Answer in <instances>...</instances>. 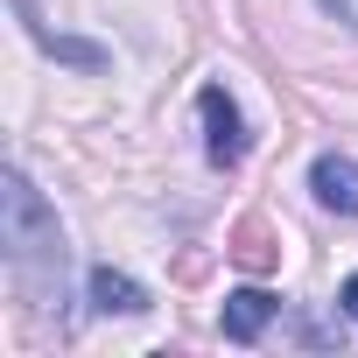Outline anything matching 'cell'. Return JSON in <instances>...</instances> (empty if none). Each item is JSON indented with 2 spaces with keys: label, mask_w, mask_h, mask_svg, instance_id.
Returning <instances> with one entry per match:
<instances>
[{
  "label": "cell",
  "mask_w": 358,
  "mask_h": 358,
  "mask_svg": "<svg viewBox=\"0 0 358 358\" xmlns=\"http://www.w3.org/2000/svg\"><path fill=\"white\" fill-rule=\"evenodd\" d=\"M36 43H43L50 57L78 64V71H99V64H106V50H99V43H78V36H50V29H36Z\"/></svg>",
  "instance_id": "cell-6"
},
{
  "label": "cell",
  "mask_w": 358,
  "mask_h": 358,
  "mask_svg": "<svg viewBox=\"0 0 358 358\" xmlns=\"http://www.w3.org/2000/svg\"><path fill=\"white\" fill-rule=\"evenodd\" d=\"M85 295H92L99 316H141V309H148V288H141L134 274H120V267H92V274H85Z\"/></svg>",
  "instance_id": "cell-5"
},
{
  "label": "cell",
  "mask_w": 358,
  "mask_h": 358,
  "mask_svg": "<svg viewBox=\"0 0 358 358\" xmlns=\"http://www.w3.org/2000/svg\"><path fill=\"white\" fill-rule=\"evenodd\" d=\"M323 8H330V15L344 22V29H358V0H323Z\"/></svg>",
  "instance_id": "cell-8"
},
{
  "label": "cell",
  "mask_w": 358,
  "mask_h": 358,
  "mask_svg": "<svg viewBox=\"0 0 358 358\" xmlns=\"http://www.w3.org/2000/svg\"><path fill=\"white\" fill-rule=\"evenodd\" d=\"M197 120H204V155H211V169H239V162H246V113L232 106L225 85H204V92H197Z\"/></svg>",
  "instance_id": "cell-2"
},
{
  "label": "cell",
  "mask_w": 358,
  "mask_h": 358,
  "mask_svg": "<svg viewBox=\"0 0 358 358\" xmlns=\"http://www.w3.org/2000/svg\"><path fill=\"white\" fill-rule=\"evenodd\" d=\"M309 190H316V204H323V211L358 218V162H351V155H337V148H323V155L309 162Z\"/></svg>",
  "instance_id": "cell-3"
},
{
  "label": "cell",
  "mask_w": 358,
  "mask_h": 358,
  "mask_svg": "<svg viewBox=\"0 0 358 358\" xmlns=\"http://www.w3.org/2000/svg\"><path fill=\"white\" fill-rule=\"evenodd\" d=\"M337 309H344V316H351V323H358V274H351V281H344V288H337Z\"/></svg>",
  "instance_id": "cell-7"
},
{
  "label": "cell",
  "mask_w": 358,
  "mask_h": 358,
  "mask_svg": "<svg viewBox=\"0 0 358 358\" xmlns=\"http://www.w3.org/2000/svg\"><path fill=\"white\" fill-rule=\"evenodd\" d=\"M274 316H281V302H274L267 288H232L218 323H225V337H232V344H260V330H267Z\"/></svg>",
  "instance_id": "cell-4"
},
{
  "label": "cell",
  "mask_w": 358,
  "mask_h": 358,
  "mask_svg": "<svg viewBox=\"0 0 358 358\" xmlns=\"http://www.w3.org/2000/svg\"><path fill=\"white\" fill-rule=\"evenodd\" d=\"M0 246H8V267L22 281H43V274H64V225L57 211L36 197V183L22 169L0 176Z\"/></svg>",
  "instance_id": "cell-1"
}]
</instances>
